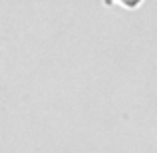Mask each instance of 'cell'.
<instances>
[{"label": "cell", "instance_id": "1", "mask_svg": "<svg viewBox=\"0 0 157 153\" xmlns=\"http://www.w3.org/2000/svg\"><path fill=\"white\" fill-rule=\"evenodd\" d=\"M111 2H119V4H123L125 8L133 10V8H137L139 4L143 2V0H105V4H111Z\"/></svg>", "mask_w": 157, "mask_h": 153}]
</instances>
